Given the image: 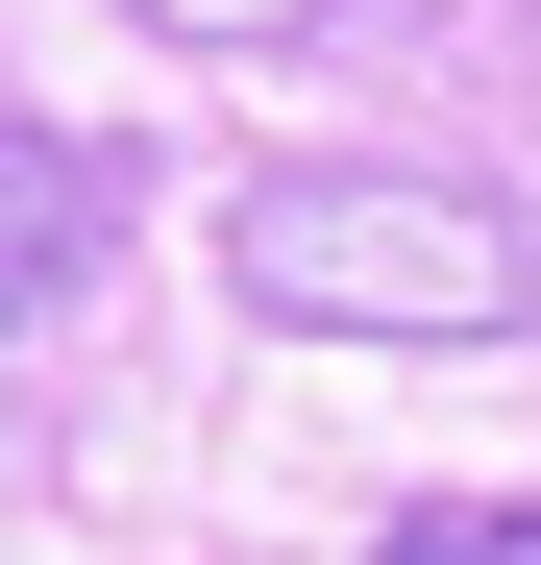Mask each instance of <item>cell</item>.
Here are the masks:
<instances>
[{"mask_svg": "<svg viewBox=\"0 0 541 565\" xmlns=\"http://www.w3.org/2000/svg\"><path fill=\"white\" fill-rule=\"evenodd\" d=\"M222 296L296 320V344H517L541 320V222L492 198V172L320 148V172H246L222 198Z\"/></svg>", "mask_w": 541, "mask_h": 565, "instance_id": "cell-1", "label": "cell"}, {"mask_svg": "<svg viewBox=\"0 0 541 565\" xmlns=\"http://www.w3.org/2000/svg\"><path fill=\"white\" fill-rule=\"evenodd\" d=\"M124 25H198V50H296V25H344V0H124Z\"/></svg>", "mask_w": 541, "mask_h": 565, "instance_id": "cell-4", "label": "cell"}, {"mask_svg": "<svg viewBox=\"0 0 541 565\" xmlns=\"http://www.w3.org/2000/svg\"><path fill=\"white\" fill-rule=\"evenodd\" d=\"M99 246H124V148L99 124H25V148H0V320H74Z\"/></svg>", "mask_w": 541, "mask_h": 565, "instance_id": "cell-2", "label": "cell"}, {"mask_svg": "<svg viewBox=\"0 0 541 565\" xmlns=\"http://www.w3.org/2000/svg\"><path fill=\"white\" fill-rule=\"evenodd\" d=\"M370 565H541V492H418Z\"/></svg>", "mask_w": 541, "mask_h": 565, "instance_id": "cell-3", "label": "cell"}]
</instances>
